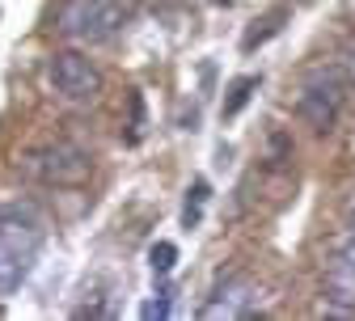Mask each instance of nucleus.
<instances>
[{
	"instance_id": "1",
	"label": "nucleus",
	"mask_w": 355,
	"mask_h": 321,
	"mask_svg": "<svg viewBox=\"0 0 355 321\" xmlns=\"http://www.w3.org/2000/svg\"><path fill=\"white\" fill-rule=\"evenodd\" d=\"M127 13L119 0H64L55 13V34L80 47H94V42H110L123 30Z\"/></svg>"
},
{
	"instance_id": "2",
	"label": "nucleus",
	"mask_w": 355,
	"mask_h": 321,
	"mask_svg": "<svg viewBox=\"0 0 355 321\" xmlns=\"http://www.w3.org/2000/svg\"><path fill=\"white\" fill-rule=\"evenodd\" d=\"M17 173L38 182V186H80L94 173V161L76 144H42L17 157Z\"/></svg>"
},
{
	"instance_id": "3",
	"label": "nucleus",
	"mask_w": 355,
	"mask_h": 321,
	"mask_svg": "<svg viewBox=\"0 0 355 321\" xmlns=\"http://www.w3.org/2000/svg\"><path fill=\"white\" fill-rule=\"evenodd\" d=\"M347 76H343V68L338 64H326V68H318L313 76L304 80V89H300V98H296V114L313 127L318 135L322 131H330L334 127V119H338V110H343V98H347Z\"/></svg>"
},
{
	"instance_id": "4",
	"label": "nucleus",
	"mask_w": 355,
	"mask_h": 321,
	"mask_svg": "<svg viewBox=\"0 0 355 321\" xmlns=\"http://www.w3.org/2000/svg\"><path fill=\"white\" fill-rule=\"evenodd\" d=\"M38 258V233L30 224H0V296H13Z\"/></svg>"
},
{
	"instance_id": "5",
	"label": "nucleus",
	"mask_w": 355,
	"mask_h": 321,
	"mask_svg": "<svg viewBox=\"0 0 355 321\" xmlns=\"http://www.w3.org/2000/svg\"><path fill=\"white\" fill-rule=\"evenodd\" d=\"M51 85L68 102H98L102 94V68L85 60L80 51H55L51 55Z\"/></svg>"
},
{
	"instance_id": "6",
	"label": "nucleus",
	"mask_w": 355,
	"mask_h": 321,
	"mask_svg": "<svg viewBox=\"0 0 355 321\" xmlns=\"http://www.w3.org/2000/svg\"><path fill=\"white\" fill-rule=\"evenodd\" d=\"M322 292H326V300H330L334 313H351V317H355V258L334 254V258L326 262Z\"/></svg>"
},
{
	"instance_id": "7",
	"label": "nucleus",
	"mask_w": 355,
	"mask_h": 321,
	"mask_svg": "<svg viewBox=\"0 0 355 321\" xmlns=\"http://www.w3.org/2000/svg\"><path fill=\"white\" fill-rule=\"evenodd\" d=\"M250 300H254V288L250 284H225L216 292V300H207L203 304V317H241L245 309H250Z\"/></svg>"
},
{
	"instance_id": "8",
	"label": "nucleus",
	"mask_w": 355,
	"mask_h": 321,
	"mask_svg": "<svg viewBox=\"0 0 355 321\" xmlns=\"http://www.w3.org/2000/svg\"><path fill=\"white\" fill-rule=\"evenodd\" d=\"M284 21H288V9H271L266 17L250 21V30L241 34V51H254V47H262L266 38H275V34L284 30Z\"/></svg>"
},
{
	"instance_id": "9",
	"label": "nucleus",
	"mask_w": 355,
	"mask_h": 321,
	"mask_svg": "<svg viewBox=\"0 0 355 321\" xmlns=\"http://www.w3.org/2000/svg\"><path fill=\"white\" fill-rule=\"evenodd\" d=\"M258 89V76H237L233 85H229V94H225V102H220V114L225 119H233V114H241V106L250 102V94Z\"/></svg>"
},
{
	"instance_id": "10",
	"label": "nucleus",
	"mask_w": 355,
	"mask_h": 321,
	"mask_svg": "<svg viewBox=\"0 0 355 321\" xmlns=\"http://www.w3.org/2000/svg\"><path fill=\"white\" fill-rule=\"evenodd\" d=\"M203 207H207V182L199 177L195 186H191V195H187V207H182V224H187V228H195V224L203 220Z\"/></svg>"
},
{
	"instance_id": "11",
	"label": "nucleus",
	"mask_w": 355,
	"mask_h": 321,
	"mask_svg": "<svg viewBox=\"0 0 355 321\" xmlns=\"http://www.w3.org/2000/svg\"><path fill=\"white\" fill-rule=\"evenodd\" d=\"M148 262H153L157 275H169V270L178 266V245H173V241H157V245L148 250Z\"/></svg>"
},
{
	"instance_id": "12",
	"label": "nucleus",
	"mask_w": 355,
	"mask_h": 321,
	"mask_svg": "<svg viewBox=\"0 0 355 321\" xmlns=\"http://www.w3.org/2000/svg\"><path fill=\"white\" fill-rule=\"evenodd\" d=\"M140 131H144V98H140V94H131V127H127V140L136 144V140H140Z\"/></svg>"
},
{
	"instance_id": "13",
	"label": "nucleus",
	"mask_w": 355,
	"mask_h": 321,
	"mask_svg": "<svg viewBox=\"0 0 355 321\" xmlns=\"http://www.w3.org/2000/svg\"><path fill=\"white\" fill-rule=\"evenodd\" d=\"M334 64H338V68H343V76H347V80L355 85V38H351L347 47L338 51V60H334Z\"/></svg>"
},
{
	"instance_id": "14",
	"label": "nucleus",
	"mask_w": 355,
	"mask_h": 321,
	"mask_svg": "<svg viewBox=\"0 0 355 321\" xmlns=\"http://www.w3.org/2000/svg\"><path fill=\"white\" fill-rule=\"evenodd\" d=\"M140 317L144 321H161V317H169V296H161V300H144V309H140Z\"/></svg>"
},
{
	"instance_id": "15",
	"label": "nucleus",
	"mask_w": 355,
	"mask_h": 321,
	"mask_svg": "<svg viewBox=\"0 0 355 321\" xmlns=\"http://www.w3.org/2000/svg\"><path fill=\"white\" fill-rule=\"evenodd\" d=\"M211 5H233V0H211Z\"/></svg>"
}]
</instances>
